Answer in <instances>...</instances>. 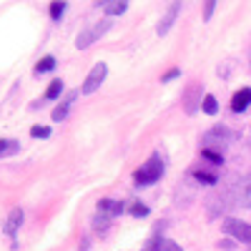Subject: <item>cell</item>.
Segmentation results:
<instances>
[{
  "mask_svg": "<svg viewBox=\"0 0 251 251\" xmlns=\"http://www.w3.org/2000/svg\"><path fill=\"white\" fill-rule=\"evenodd\" d=\"M60 93H63V80H60V78H55V80H50V86L46 88V96H43V100H40V103H35L33 108L43 106L46 100H55V98H60Z\"/></svg>",
  "mask_w": 251,
  "mask_h": 251,
  "instance_id": "14",
  "label": "cell"
},
{
  "mask_svg": "<svg viewBox=\"0 0 251 251\" xmlns=\"http://www.w3.org/2000/svg\"><path fill=\"white\" fill-rule=\"evenodd\" d=\"M249 106H251V88L236 91L234 98H231V111H234V113H244Z\"/></svg>",
  "mask_w": 251,
  "mask_h": 251,
  "instance_id": "10",
  "label": "cell"
},
{
  "mask_svg": "<svg viewBox=\"0 0 251 251\" xmlns=\"http://www.w3.org/2000/svg\"><path fill=\"white\" fill-rule=\"evenodd\" d=\"M80 96V91H71L66 98H63V103H60V106L58 108H53V121H66V116H68V111H71V106H73V100Z\"/></svg>",
  "mask_w": 251,
  "mask_h": 251,
  "instance_id": "12",
  "label": "cell"
},
{
  "mask_svg": "<svg viewBox=\"0 0 251 251\" xmlns=\"http://www.w3.org/2000/svg\"><path fill=\"white\" fill-rule=\"evenodd\" d=\"M161 176H163V161H161L158 153H153V156L133 174V183H136V186H151V183H156Z\"/></svg>",
  "mask_w": 251,
  "mask_h": 251,
  "instance_id": "1",
  "label": "cell"
},
{
  "mask_svg": "<svg viewBox=\"0 0 251 251\" xmlns=\"http://www.w3.org/2000/svg\"><path fill=\"white\" fill-rule=\"evenodd\" d=\"M20 224H23V208H13V211L8 214V221H5V226H3V231H5L8 236H15L18 228H20Z\"/></svg>",
  "mask_w": 251,
  "mask_h": 251,
  "instance_id": "13",
  "label": "cell"
},
{
  "mask_svg": "<svg viewBox=\"0 0 251 251\" xmlns=\"http://www.w3.org/2000/svg\"><path fill=\"white\" fill-rule=\"evenodd\" d=\"M153 246H156V251H181V246L176 244V241H171V239H153Z\"/></svg>",
  "mask_w": 251,
  "mask_h": 251,
  "instance_id": "18",
  "label": "cell"
},
{
  "mask_svg": "<svg viewBox=\"0 0 251 251\" xmlns=\"http://www.w3.org/2000/svg\"><path fill=\"white\" fill-rule=\"evenodd\" d=\"M224 231L228 236H234L236 241H241V244H251V226L246 221H239L234 216H228V219H224Z\"/></svg>",
  "mask_w": 251,
  "mask_h": 251,
  "instance_id": "4",
  "label": "cell"
},
{
  "mask_svg": "<svg viewBox=\"0 0 251 251\" xmlns=\"http://www.w3.org/2000/svg\"><path fill=\"white\" fill-rule=\"evenodd\" d=\"M201 158H206L211 166H221L224 163V156L219 151H208V149H201Z\"/></svg>",
  "mask_w": 251,
  "mask_h": 251,
  "instance_id": "20",
  "label": "cell"
},
{
  "mask_svg": "<svg viewBox=\"0 0 251 251\" xmlns=\"http://www.w3.org/2000/svg\"><path fill=\"white\" fill-rule=\"evenodd\" d=\"M98 214H103V216H121L123 211H126V206H123V201H118V199H100L98 201Z\"/></svg>",
  "mask_w": 251,
  "mask_h": 251,
  "instance_id": "9",
  "label": "cell"
},
{
  "mask_svg": "<svg viewBox=\"0 0 251 251\" xmlns=\"http://www.w3.org/2000/svg\"><path fill=\"white\" fill-rule=\"evenodd\" d=\"M108 30H111V18H103L100 23H96V25H91V28H86V30H80V33H78V38H75V48H78V50L91 48L96 40H100V35H103V33H108Z\"/></svg>",
  "mask_w": 251,
  "mask_h": 251,
  "instance_id": "2",
  "label": "cell"
},
{
  "mask_svg": "<svg viewBox=\"0 0 251 251\" xmlns=\"http://www.w3.org/2000/svg\"><path fill=\"white\" fill-rule=\"evenodd\" d=\"M98 8L106 13V18H113V15H123L128 10V3L126 0H103V3H98Z\"/></svg>",
  "mask_w": 251,
  "mask_h": 251,
  "instance_id": "11",
  "label": "cell"
},
{
  "mask_svg": "<svg viewBox=\"0 0 251 251\" xmlns=\"http://www.w3.org/2000/svg\"><path fill=\"white\" fill-rule=\"evenodd\" d=\"M201 111H203L206 116H216L219 103H216V98H214L211 93H206V96H203V106H201Z\"/></svg>",
  "mask_w": 251,
  "mask_h": 251,
  "instance_id": "16",
  "label": "cell"
},
{
  "mask_svg": "<svg viewBox=\"0 0 251 251\" xmlns=\"http://www.w3.org/2000/svg\"><path fill=\"white\" fill-rule=\"evenodd\" d=\"M55 68V58L53 55H46V58H40L38 63H35V73L40 75V73H48V71H53Z\"/></svg>",
  "mask_w": 251,
  "mask_h": 251,
  "instance_id": "19",
  "label": "cell"
},
{
  "mask_svg": "<svg viewBox=\"0 0 251 251\" xmlns=\"http://www.w3.org/2000/svg\"><path fill=\"white\" fill-rule=\"evenodd\" d=\"M178 13H181V0H174V3L166 8V13H163V18L158 20V25H156V33L158 35H166L171 28H174V23H176V18H178Z\"/></svg>",
  "mask_w": 251,
  "mask_h": 251,
  "instance_id": "5",
  "label": "cell"
},
{
  "mask_svg": "<svg viewBox=\"0 0 251 251\" xmlns=\"http://www.w3.org/2000/svg\"><path fill=\"white\" fill-rule=\"evenodd\" d=\"M111 221V216H103V214H96V219H93V228L96 231H108V224Z\"/></svg>",
  "mask_w": 251,
  "mask_h": 251,
  "instance_id": "22",
  "label": "cell"
},
{
  "mask_svg": "<svg viewBox=\"0 0 251 251\" xmlns=\"http://www.w3.org/2000/svg\"><path fill=\"white\" fill-rule=\"evenodd\" d=\"M149 214V206L146 203H141V201H136L133 206H131V216H136V219H141V216H146Z\"/></svg>",
  "mask_w": 251,
  "mask_h": 251,
  "instance_id": "24",
  "label": "cell"
},
{
  "mask_svg": "<svg viewBox=\"0 0 251 251\" xmlns=\"http://www.w3.org/2000/svg\"><path fill=\"white\" fill-rule=\"evenodd\" d=\"M178 75H181V68H171L166 75H161V83H171V80H176Z\"/></svg>",
  "mask_w": 251,
  "mask_h": 251,
  "instance_id": "25",
  "label": "cell"
},
{
  "mask_svg": "<svg viewBox=\"0 0 251 251\" xmlns=\"http://www.w3.org/2000/svg\"><path fill=\"white\" fill-rule=\"evenodd\" d=\"M66 3H60V0H55V3H50V8H48V13H50V18L53 20H60L63 18V13H66Z\"/></svg>",
  "mask_w": 251,
  "mask_h": 251,
  "instance_id": "21",
  "label": "cell"
},
{
  "mask_svg": "<svg viewBox=\"0 0 251 251\" xmlns=\"http://www.w3.org/2000/svg\"><path fill=\"white\" fill-rule=\"evenodd\" d=\"M194 178H196L199 183H203V186H214V183L219 181V176H216V174H208V171H201V169H196V171H194Z\"/></svg>",
  "mask_w": 251,
  "mask_h": 251,
  "instance_id": "17",
  "label": "cell"
},
{
  "mask_svg": "<svg viewBox=\"0 0 251 251\" xmlns=\"http://www.w3.org/2000/svg\"><path fill=\"white\" fill-rule=\"evenodd\" d=\"M201 96H203V86H201V83H191V86L186 88V96H183V98H186V103H183L186 113H196V111L203 106Z\"/></svg>",
  "mask_w": 251,
  "mask_h": 251,
  "instance_id": "6",
  "label": "cell"
},
{
  "mask_svg": "<svg viewBox=\"0 0 251 251\" xmlns=\"http://www.w3.org/2000/svg\"><path fill=\"white\" fill-rule=\"evenodd\" d=\"M214 8H216V3H214V0H208V3H206V8H203V20H211V15H214Z\"/></svg>",
  "mask_w": 251,
  "mask_h": 251,
  "instance_id": "26",
  "label": "cell"
},
{
  "mask_svg": "<svg viewBox=\"0 0 251 251\" xmlns=\"http://www.w3.org/2000/svg\"><path fill=\"white\" fill-rule=\"evenodd\" d=\"M30 136H33V138H48V136H50V128H48V126H33Z\"/></svg>",
  "mask_w": 251,
  "mask_h": 251,
  "instance_id": "23",
  "label": "cell"
},
{
  "mask_svg": "<svg viewBox=\"0 0 251 251\" xmlns=\"http://www.w3.org/2000/svg\"><path fill=\"white\" fill-rule=\"evenodd\" d=\"M234 203L241 206V208H251V171L239 181L236 186V196H234Z\"/></svg>",
  "mask_w": 251,
  "mask_h": 251,
  "instance_id": "7",
  "label": "cell"
},
{
  "mask_svg": "<svg viewBox=\"0 0 251 251\" xmlns=\"http://www.w3.org/2000/svg\"><path fill=\"white\" fill-rule=\"evenodd\" d=\"M106 75H108V66L106 63H96V66L91 68V73L86 75V80H83V86H80V93L83 96H91V93H96L100 86H103V80H106Z\"/></svg>",
  "mask_w": 251,
  "mask_h": 251,
  "instance_id": "3",
  "label": "cell"
},
{
  "mask_svg": "<svg viewBox=\"0 0 251 251\" xmlns=\"http://www.w3.org/2000/svg\"><path fill=\"white\" fill-rule=\"evenodd\" d=\"M18 149H20V143H18V141H13V138H0V158L18 153Z\"/></svg>",
  "mask_w": 251,
  "mask_h": 251,
  "instance_id": "15",
  "label": "cell"
},
{
  "mask_svg": "<svg viewBox=\"0 0 251 251\" xmlns=\"http://www.w3.org/2000/svg\"><path fill=\"white\" fill-rule=\"evenodd\" d=\"M143 251H156V246H153V239H151L149 244H146V249H143Z\"/></svg>",
  "mask_w": 251,
  "mask_h": 251,
  "instance_id": "27",
  "label": "cell"
},
{
  "mask_svg": "<svg viewBox=\"0 0 251 251\" xmlns=\"http://www.w3.org/2000/svg\"><path fill=\"white\" fill-rule=\"evenodd\" d=\"M226 138H228V128L226 126H214L211 131H208L206 136H203V149H208V151H214V146H221V143H226Z\"/></svg>",
  "mask_w": 251,
  "mask_h": 251,
  "instance_id": "8",
  "label": "cell"
}]
</instances>
